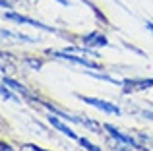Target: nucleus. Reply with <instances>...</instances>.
I'll list each match as a JSON object with an SVG mask.
<instances>
[{
	"instance_id": "39448f33",
	"label": "nucleus",
	"mask_w": 153,
	"mask_h": 151,
	"mask_svg": "<svg viewBox=\"0 0 153 151\" xmlns=\"http://www.w3.org/2000/svg\"><path fill=\"white\" fill-rule=\"evenodd\" d=\"M83 45H87V47H107L108 41L103 33H89V35L83 37Z\"/></svg>"
},
{
	"instance_id": "9d476101",
	"label": "nucleus",
	"mask_w": 153,
	"mask_h": 151,
	"mask_svg": "<svg viewBox=\"0 0 153 151\" xmlns=\"http://www.w3.org/2000/svg\"><path fill=\"white\" fill-rule=\"evenodd\" d=\"M2 97H4V99H16L14 95H12V91H8V89H6V83L2 85Z\"/></svg>"
},
{
	"instance_id": "f03ea898",
	"label": "nucleus",
	"mask_w": 153,
	"mask_h": 151,
	"mask_svg": "<svg viewBox=\"0 0 153 151\" xmlns=\"http://www.w3.org/2000/svg\"><path fill=\"white\" fill-rule=\"evenodd\" d=\"M153 87V78L146 79H122V91L124 93H132V91H143Z\"/></svg>"
},
{
	"instance_id": "6e6552de",
	"label": "nucleus",
	"mask_w": 153,
	"mask_h": 151,
	"mask_svg": "<svg viewBox=\"0 0 153 151\" xmlns=\"http://www.w3.org/2000/svg\"><path fill=\"white\" fill-rule=\"evenodd\" d=\"M83 2H85V4H87V6H89V8H91V10H93V12H95V16H97V18H99V19H101V21H103V23H107V25H108V19H107V18H105V14H103V12H99V8H95V4H91V2H89V0H83Z\"/></svg>"
},
{
	"instance_id": "9b49d317",
	"label": "nucleus",
	"mask_w": 153,
	"mask_h": 151,
	"mask_svg": "<svg viewBox=\"0 0 153 151\" xmlns=\"http://www.w3.org/2000/svg\"><path fill=\"white\" fill-rule=\"evenodd\" d=\"M23 147H25V149H29V151H47V149H43V147H37L35 144H25Z\"/></svg>"
},
{
	"instance_id": "ddd939ff",
	"label": "nucleus",
	"mask_w": 153,
	"mask_h": 151,
	"mask_svg": "<svg viewBox=\"0 0 153 151\" xmlns=\"http://www.w3.org/2000/svg\"><path fill=\"white\" fill-rule=\"evenodd\" d=\"M0 149H2V151H14V149H12L8 144H0Z\"/></svg>"
},
{
	"instance_id": "f3484780",
	"label": "nucleus",
	"mask_w": 153,
	"mask_h": 151,
	"mask_svg": "<svg viewBox=\"0 0 153 151\" xmlns=\"http://www.w3.org/2000/svg\"><path fill=\"white\" fill-rule=\"evenodd\" d=\"M116 151H130V149H122V147H118V149H116Z\"/></svg>"
},
{
	"instance_id": "f257e3e1",
	"label": "nucleus",
	"mask_w": 153,
	"mask_h": 151,
	"mask_svg": "<svg viewBox=\"0 0 153 151\" xmlns=\"http://www.w3.org/2000/svg\"><path fill=\"white\" fill-rule=\"evenodd\" d=\"M76 97H79L83 103H87V105H91V107H95V109L103 110V113H108V114H120V107H116L114 103L101 101V99H93V97H83V95H76Z\"/></svg>"
},
{
	"instance_id": "20e7f679",
	"label": "nucleus",
	"mask_w": 153,
	"mask_h": 151,
	"mask_svg": "<svg viewBox=\"0 0 153 151\" xmlns=\"http://www.w3.org/2000/svg\"><path fill=\"white\" fill-rule=\"evenodd\" d=\"M47 54H52V56H56V58H64V60H68V62H76V64H82V66H85V68H91V70L101 68V66H97L95 62L85 60V58H82V56H74L72 53H52V50H47Z\"/></svg>"
},
{
	"instance_id": "2eb2a0df",
	"label": "nucleus",
	"mask_w": 153,
	"mask_h": 151,
	"mask_svg": "<svg viewBox=\"0 0 153 151\" xmlns=\"http://www.w3.org/2000/svg\"><path fill=\"white\" fill-rule=\"evenodd\" d=\"M146 27H147V29H149L151 33H153V23H151V21H146Z\"/></svg>"
},
{
	"instance_id": "4468645a",
	"label": "nucleus",
	"mask_w": 153,
	"mask_h": 151,
	"mask_svg": "<svg viewBox=\"0 0 153 151\" xmlns=\"http://www.w3.org/2000/svg\"><path fill=\"white\" fill-rule=\"evenodd\" d=\"M143 116L149 118V120H153V113H151V110H143Z\"/></svg>"
},
{
	"instance_id": "423d86ee",
	"label": "nucleus",
	"mask_w": 153,
	"mask_h": 151,
	"mask_svg": "<svg viewBox=\"0 0 153 151\" xmlns=\"http://www.w3.org/2000/svg\"><path fill=\"white\" fill-rule=\"evenodd\" d=\"M49 122L52 124V128H56L58 132L66 134V136H68V138H72V140H76V138H78L74 130H70L66 124H64V122H60V120H58V116H56V114H51V116H49Z\"/></svg>"
},
{
	"instance_id": "f8f14e48",
	"label": "nucleus",
	"mask_w": 153,
	"mask_h": 151,
	"mask_svg": "<svg viewBox=\"0 0 153 151\" xmlns=\"http://www.w3.org/2000/svg\"><path fill=\"white\" fill-rule=\"evenodd\" d=\"M25 62H27V64H31V66H33V68H37V70L41 68V62H39V60H31V58H27Z\"/></svg>"
},
{
	"instance_id": "1a4fd4ad",
	"label": "nucleus",
	"mask_w": 153,
	"mask_h": 151,
	"mask_svg": "<svg viewBox=\"0 0 153 151\" xmlns=\"http://www.w3.org/2000/svg\"><path fill=\"white\" fill-rule=\"evenodd\" d=\"M79 145H82V147H85L87 151H103L101 147H97V145H93V144H91L89 140H85V138H79Z\"/></svg>"
},
{
	"instance_id": "0eeeda50",
	"label": "nucleus",
	"mask_w": 153,
	"mask_h": 151,
	"mask_svg": "<svg viewBox=\"0 0 153 151\" xmlns=\"http://www.w3.org/2000/svg\"><path fill=\"white\" fill-rule=\"evenodd\" d=\"M2 81H4V83H6V85H10V87H14V89H16V91H19V93H22V95H25V97H27V99H35V97H33V95H31V91H29V89H27V87H23V85H22V83H18V81H16V79H12V78H6V76H4V78H2Z\"/></svg>"
},
{
	"instance_id": "dca6fc26",
	"label": "nucleus",
	"mask_w": 153,
	"mask_h": 151,
	"mask_svg": "<svg viewBox=\"0 0 153 151\" xmlns=\"http://www.w3.org/2000/svg\"><path fill=\"white\" fill-rule=\"evenodd\" d=\"M58 4H62V6H68V0H56Z\"/></svg>"
},
{
	"instance_id": "7ed1b4c3",
	"label": "nucleus",
	"mask_w": 153,
	"mask_h": 151,
	"mask_svg": "<svg viewBox=\"0 0 153 151\" xmlns=\"http://www.w3.org/2000/svg\"><path fill=\"white\" fill-rule=\"evenodd\" d=\"M4 18L12 19V21H16V23H29V25L39 27V29H45V31H56L54 27L45 25V23H41V21H35V19H29V18H25V16H19V14H16V12H4Z\"/></svg>"
}]
</instances>
